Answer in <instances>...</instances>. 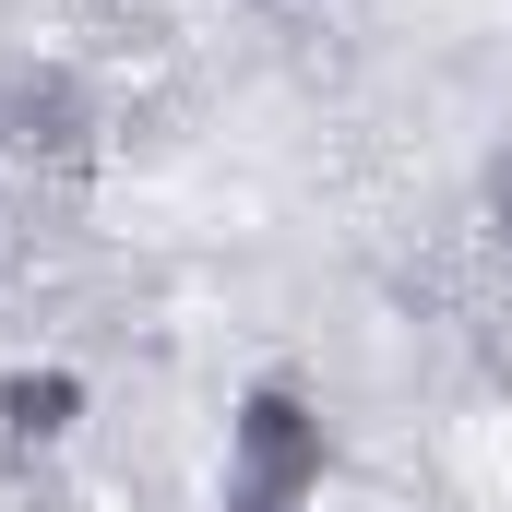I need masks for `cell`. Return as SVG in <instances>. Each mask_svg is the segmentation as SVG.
I'll return each instance as SVG.
<instances>
[{"instance_id": "1", "label": "cell", "mask_w": 512, "mask_h": 512, "mask_svg": "<svg viewBox=\"0 0 512 512\" xmlns=\"http://www.w3.org/2000/svg\"><path fill=\"white\" fill-rule=\"evenodd\" d=\"M501 215H512V155H501Z\"/></svg>"}]
</instances>
